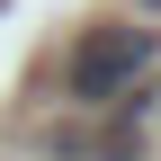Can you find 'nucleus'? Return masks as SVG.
Returning <instances> with one entry per match:
<instances>
[{
  "mask_svg": "<svg viewBox=\"0 0 161 161\" xmlns=\"http://www.w3.org/2000/svg\"><path fill=\"white\" fill-rule=\"evenodd\" d=\"M152 63V27H125V18H108V27H90L72 45V98H90V108H116V98L143 80Z\"/></svg>",
  "mask_w": 161,
  "mask_h": 161,
  "instance_id": "obj_1",
  "label": "nucleus"
}]
</instances>
